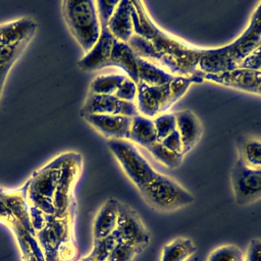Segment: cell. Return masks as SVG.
I'll use <instances>...</instances> for the list:
<instances>
[{"label":"cell","mask_w":261,"mask_h":261,"mask_svg":"<svg viewBox=\"0 0 261 261\" xmlns=\"http://www.w3.org/2000/svg\"><path fill=\"white\" fill-rule=\"evenodd\" d=\"M197 252L194 241L187 237H177L164 244L160 261H188Z\"/></svg>","instance_id":"44dd1931"},{"label":"cell","mask_w":261,"mask_h":261,"mask_svg":"<svg viewBox=\"0 0 261 261\" xmlns=\"http://www.w3.org/2000/svg\"><path fill=\"white\" fill-rule=\"evenodd\" d=\"M137 60L138 56L127 43L115 40L110 57V66L120 68L125 73V75L136 84L139 83Z\"/></svg>","instance_id":"ac0fdd59"},{"label":"cell","mask_w":261,"mask_h":261,"mask_svg":"<svg viewBox=\"0 0 261 261\" xmlns=\"http://www.w3.org/2000/svg\"><path fill=\"white\" fill-rule=\"evenodd\" d=\"M107 29L115 40L128 43L135 34L132 16V1H118L107 23Z\"/></svg>","instance_id":"9a60e30c"},{"label":"cell","mask_w":261,"mask_h":261,"mask_svg":"<svg viewBox=\"0 0 261 261\" xmlns=\"http://www.w3.org/2000/svg\"><path fill=\"white\" fill-rule=\"evenodd\" d=\"M118 242L119 241L114 233H112L111 236L105 239L94 240L93 248L91 252H93L100 261H106L109 254L111 253V251L113 250V248L116 246Z\"/></svg>","instance_id":"f546056e"},{"label":"cell","mask_w":261,"mask_h":261,"mask_svg":"<svg viewBox=\"0 0 261 261\" xmlns=\"http://www.w3.org/2000/svg\"><path fill=\"white\" fill-rule=\"evenodd\" d=\"M15 234L19 244L22 261H45L43 251L33 233L28 231L23 225L14 217L7 222Z\"/></svg>","instance_id":"d6986e66"},{"label":"cell","mask_w":261,"mask_h":261,"mask_svg":"<svg viewBox=\"0 0 261 261\" xmlns=\"http://www.w3.org/2000/svg\"><path fill=\"white\" fill-rule=\"evenodd\" d=\"M79 261H100V260L98 259V257L93 252H90L88 255L84 256Z\"/></svg>","instance_id":"d590c367"},{"label":"cell","mask_w":261,"mask_h":261,"mask_svg":"<svg viewBox=\"0 0 261 261\" xmlns=\"http://www.w3.org/2000/svg\"><path fill=\"white\" fill-rule=\"evenodd\" d=\"M61 169H44L37 172L32 179L28 196L33 207L49 216L55 215L54 196Z\"/></svg>","instance_id":"52a82bcc"},{"label":"cell","mask_w":261,"mask_h":261,"mask_svg":"<svg viewBox=\"0 0 261 261\" xmlns=\"http://www.w3.org/2000/svg\"><path fill=\"white\" fill-rule=\"evenodd\" d=\"M176 130L182 143V154L190 152L200 141L203 134V126L196 114L189 110H180L174 113Z\"/></svg>","instance_id":"5bb4252c"},{"label":"cell","mask_w":261,"mask_h":261,"mask_svg":"<svg viewBox=\"0 0 261 261\" xmlns=\"http://www.w3.org/2000/svg\"><path fill=\"white\" fill-rule=\"evenodd\" d=\"M85 120L108 140H128L132 118L124 115L91 114Z\"/></svg>","instance_id":"4fadbf2b"},{"label":"cell","mask_w":261,"mask_h":261,"mask_svg":"<svg viewBox=\"0 0 261 261\" xmlns=\"http://www.w3.org/2000/svg\"><path fill=\"white\" fill-rule=\"evenodd\" d=\"M204 80L226 88L257 94L258 87L261 83V72L244 67H237L220 73H205Z\"/></svg>","instance_id":"8fae6325"},{"label":"cell","mask_w":261,"mask_h":261,"mask_svg":"<svg viewBox=\"0 0 261 261\" xmlns=\"http://www.w3.org/2000/svg\"><path fill=\"white\" fill-rule=\"evenodd\" d=\"M119 242L146 249L151 242V233L138 212L127 204L119 202L118 221L113 232Z\"/></svg>","instance_id":"ba28073f"},{"label":"cell","mask_w":261,"mask_h":261,"mask_svg":"<svg viewBox=\"0 0 261 261\" xmlns=\"http://www.w3.org/2000/svg\"><path fill=\"white\" fill-rule=\"evenodd\" d=\"M62 11L70 34L88 53L101 34L96 1H63Z\"/></svg>","instance_id":"3957f363"},{"label":"cell","mask_w":261,"mask_h":261,"mask_svg":"<svg viewBox=\"0 0 261 261\" xmlns=\"http://www.w3.org/2000/svg\"><path fill=\"white\" fill-rule=\"evenodd\" d=\"M119 201L110 198L98 210L93 223L94 240H101L111 236L117 226Z\"/></svg>","instance_id":"2e32d148"},{"label":"cell","mask_w":261,"mask_h":261,"mask_svg":"<svg viewBox=\"0 0 261 261\" xmlns=\"http://www.w3.org/2000/svg\"><path fill=\"white\" fill-rule=\"evenodd\" d=\"M36 29V22L30 18H20L0 24V46L15 47L27 43Z\"/></svg>","instance_id":"e0dca14e"},{"label":"cell","mask_w":261,"mask_h":261,"mask_svg":"<svg viewBox=\"0 0 261 261\" xmlns=\"http://www.w3.org/2000/svg\"><path fill=\"white\" fill-rule=\"evenodd\" d=\"M115 39L110 34L107 25H101V34L93 48L77 62L84 71H97L110 66V57Z\"/></svg>","instance_id":"7c38bea8"},{"label":"cell","mask_w":261,"mask_h":261,"mask_svg":"<svg viewBox=\"0 0 261 261\" xmlns=\"http://www.w3.org/2000/svg\"><path fill=\"white\" fill-rule=\"evenodd\" d=\"M107 146L125 175L138 190L157 174V171L128 140H108Z\"/></svg>","instance_id":"5b68a950"},{"label":"cell","mask_w":261,"mask_h":261,"mask_svg":"<svg viewBox=\"0 0 261 261\" xmlns=\"http://www.w3.org/2000/svg\"><path fill=\"white\" fill-rule=\"evenodd\" d=\"M238 159L248 167L261 169V139L242 137L238 140Z\"/></svg>","instance_id":"603a6c76"},{"label":"cell","mask_w":261,"mask_h":261,"mask_svg":"<svg viewBox=\"0 0 261 261\" xmlns=\"http://www.w3.org/2000/svg\"><path fill=\"white\" fill-rule=\"evenodd\" d=\"M134 36L128 45L138 57L153 62L172 75L201 72L199 62L203 48L195 47L160 29L149 16L144 3L132 1Z\"/></svg>","instance_id":"6da1fadb"},{"label":"cell","mask_w":261,"mask_h":261,"mask_svg":"<svg viewBox=\"0 0 261 261\" xmlns=\"http://www.w3.org/2000/svg\"><path fill=\"white\" fill-rule=\"evenodd\" d=\"M138 73L139 83H144L148 86L159 87L168 84L175 75H172L162 67L138 57Z\"/></svg>","instance_id":"7402d4cb"},{"label":"cell","mask_w":261,"mask_h":261,"mask_svg":"<svg viewBox=\"0 0 261 261\" xmlns=\"http://www.w3.org/2000/svg\"><path fill=\"white\" fill-rule=\"evenodd\" d=\"M128 140L145 149L157 143L158 139L153 119L141 114L134 116L132 118Z\"/></svg>","instance_id":"ffe728a7"},{"label":"cell","mask_w":261,"mask_h":261,"mask_svg":"<svg viewBox=\"0 0 261 261\" xmlns=\"http://www.w3.org/2000/svg\"><path fill=\"white\" fill-rule=\"evenodd\" d=\"M147 150L152 154V156L158 162H160L162 165L170 169L177 168L182 163V160H184L182 154H178L167 149L160 142L155 143L154 145L149 147Z\"/></svg>","instance_id":"484cf974"},{"label":"cell","mask_w":261,"mask_h":261,"mask_svg":"<svg viewBox=\"0 0 261 261\" xmlns=\"http://www.w3.org/2000/svg\"><path fill=\"white\" fill-rule=\"evenodd\" d=\"M118 1H96L101 25H107Z\"/></svg>","instance_id":"1f68e13d"},{"label":"cell","mask_w":261,"mask_h":261,"mask_svg":"<svg viewBox=\"0 0 261 261\" xmlns=\"http://www.w3.org/2000/svg\"><path fill=\"white\" fill-rule=\"evenodd\" d=\"M261 42V2L253 11L247 28L232 42L216 47L203 48L199 70L220 73L234 69Z\"/></svg>","instance_id":"7a4b0ae2"},{"label":"cell","mask_w":261,"mask_h":261,"mask_svg":"<svg viewBox=\"0 0 261 261\" xmlns=\"http://www.w3.org/2000/svg\"><path fill=\"white\" fill-rule=\"evenodd\" d=\"M244 261H261V239H252L250 241Z\"/></svg>","instance_id":"e575fe53"},{"label":"cell","mask_w":261,"mask_h":261,"mask_svg":"<svg viewBox=\"0 0 261 261\" xmlns=\"http://www.w3.org/2000/svg\"><path fill=\"white\" fill-rule=\"evenodd\" d=\"M137 90H138L137 84L126 76L125 80L120 84V86L114 93V96L123 101L135 102L136 96H137Z\"/></svg>","instance_id":"4dcf8cb0"},{"label":"cell","mask_w":261,"mask_h":261,"mask_svg":"<svg viewBox=\"0 0 261 261\" xmlns=\"http://www.w3.org/2000/svg\"><path fill=\"white\" fill-rule=\"evenodd\" d=\"M160 143L167 149H169L175 153L182 154V143H181L180 137L176 129L174 132H172L170 135H168L166 138H164L162 141H160Z\"/></svg>","instance_id":"836d02e7"},{"label":"cell","mask_w":261,"mask_h":261,"mask_svg":"<svg viewBox=\"0 0 261 261\" xmlns=\"http://www.w3.org/2000/svg\"><path fill=\"white\" fill-rule=\"evenodd\" d=\"M245 253L236 245H221L210 252L207 261H244Z\"/></svg>","instance_id":"4316f807"},{"label":"cell","mask_w":261,"mask_h":261,"mask_svg":"<svg viewBox=\"0 0 261 261\" xmlns=\"http://www.w3.org/2000/svg\"><path fill=\"white\" fill-rule=\"evenodd\" d=\"M239 67H244L261 72V42L258 46L243 60Z\"/></svg>","instance_id":"d6a6232c"},{"label":"cell","mask_w":261,"mask_h":261,"mask_svg":"<svg viewBox=\"0 0 261 261\" xmlns=\"http://www.w3.org/2000/svg\"><path fill=\"white\" fill-rule=\"evenodd\" d=\"M204 81V73L199 72L193 75H175L168 83L169 90V99H168V109L171 108L173 104H175L182 96L187 93L189 88L193 84H199Z\"/></svg>","instance_id":"cb8c5ba5"},{"label":"cell","mask_w":261,"mask_h":261,"mask_svg":"<svg viewBox=\"0 0 261 261\" xmlns=\"http://www.w3.org/2000/svg\"><path fill=\"white\" fill-rule=\"evenodd\" d=\"M125 74H101L96 76L90 85V94L114 95L120 84L125 80Z\"/></svg>","instance_id":"d4e9b609"},{"label":"cell","mask_w":261,"mask_h":261,"mask_svg":"<svg viewBox=\"0 0 261 261\" xmlns=\"http://www.w3.org/2000/svg\"><path fill=\"white\" fill-rule=\"evenodd\" d=\"M91 114L124 115L134 117L139 113L135 102L123 101L114 95L89 94L82 107L81 115L84 117Z\"/></svg>","instance_id":"30bf717a"},{"label":"cell","mask_w":261,"mask_h":261,"mask_svg":"<svg viewBox=\"0 0 261 261\" xmlns=\"http://www.w3.org/2000/svg\"><path fill=\"white\" fill-rule=\"evenodd\" d=\"M257 95L261 96V83H260V85H259V87H258V90H257Z\"/></svg>","instance_id":"8d00e7d4"},{"label":"cell","mask_w":261,"mask_h":261,"mask_svg":"<svg viewBox=\"0 0 261 261\" xmlns=\"http://www.w3.org/2000/svg\"><path fill=\"white\" fill-rule=\"evenodd\" d=\"M145 249L127 243L118 242L109 254L106 261H134Z\"/></svg>","instance_id":"83f0119b"},{"label":"cell","mask_w":261,"mask_h":261,"mask_svg":"<svg viewBox=\"0 0 261 261\" xmlns=\"http://www.w3.org/2000/svg\"><path fill=\"white\" fill-rule=\"evenodd\" d=\"M234 201L245 206L261 199V169L251 168L237 159L230 172Z\"/></svg>","instance_id":"8992f818"},{"label":"cell","mask_w":261,"mask_h":261,"mask_svg":"<svg viewBox=\"0 0 261 261\" xmlns=\"http://www.w3.org/2000/svg\"><path fill=\"white\" fill-rule=\"evenodd\" d=\"M139 192L147 205L158 212H173L190 206L195 200L186 188L159 172Z\"/></svg>","instance_id":"277c9868"},{"label":"cell","mask_w":261,"mask_h":261,"mask_svg":"<svg viewBox=\"0 0 261 261\" xmlns=\"http://www.w3.org/2000/svg\"><path fill=\"white\" fill-rule=\"evenodd\" d=\"M137 86L138 90L135 103L139 114L153 119L157 115L166 113L169 110L168 84L154 87L144 83H138Z\"/></svg>","instance_id":"9c48e42d"},{"label":"cell","mask_w":261,"mask_h":261,"mask_svg":"<svg viewBox=\"0 0 261 261\" xmlns=\"http://www.w3.org/2000/svg\"><path fill=\"white\" fill-rule=\"evenodd\" d=\"M158 142L162 141L168 135L176 129L174 113H162L153 118Z\"/></svg>","instance_id":"f1b7e54d"}]
</instances>
